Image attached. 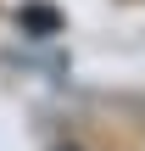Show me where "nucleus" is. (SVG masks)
I'll list each match as a JSON object with an SVG mask.
<instances>
[{"mask_svg":"<svg viewBox=\"0 0 145 151\" xmlns=\"http://www.w3.org/2000/svg\"><path fill=\"white\" fill-rule=\"evenodd\" d=\"M56 151H84V146H56Z\"/></svg>","mask_w":145,"mask_h":151,"instance_id":"nucleus-1","label":"nucleus"}]
</instances>
